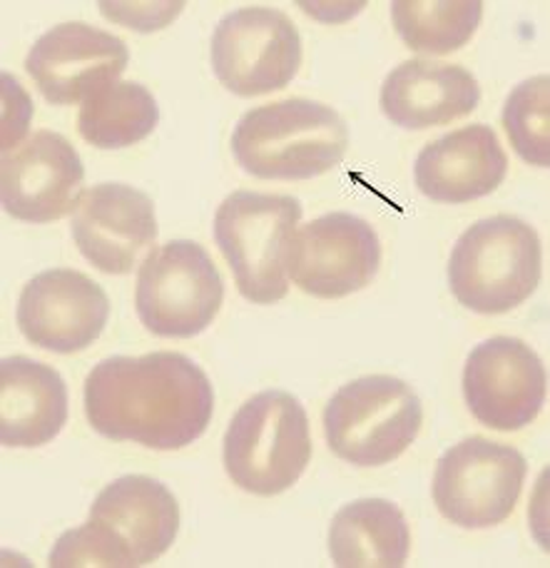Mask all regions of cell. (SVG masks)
I'll return each instance as SVG.
<instances>
[{
    "label": "cell",
    "mask_w": 550,
    "mask_h": 568,
    "mask_svg": "<svg viewBox=\"0 0 550 568\" xmlns=\"http://www.w3.org/2000/svg\"><path fill=\"white\" fill-rule=\"evenodd\" d=\"M85 417L105 439L177 452L207 432L215 389L180 352L108 357L85 379Z\"/></svg>",
    "instance_id": "obj_1"
},
{
    "label": "cell",
    "mask_w": 550,
    "mask_h": 568,
    "mask_svg": "<svg viewBox=\"0 0 550 568\" xmlns=\"http://www.w3.org/2000/svg\"><path fill=\"white\" fill-rule=\"evenodd\" d=\"M177 531L180 506L167 486L152 476L128 474L98 494L83 526L60 536L48 566H147L167 554Z\"/></svg>",
    "instance_id": "obj_2"
},
{
    "label": "cell",
    "mask_w": 550,
    "mask_h": 568,
    "mask_svg": "<svg viewBox=\"0 0 550 568\" xmlns=\"http://www.w3.org/2000/svg\"><path fill=\"white\" fill-rule=\"evenodd\" d=\"M349 148V128L334 108L287 98L252 108L232 133L237 165L259 180H312L334 170Z\"/></svg>",
    "instance_id": "obj_3"
},
{
    "label": "cell",
    "mask_w": 550,
    "mask_h": 568,
    "mask_svg": "<svg viewBox=\"0 0 550 568\" xmlns=\"http://www.w3.org/2000/svg\"><path fill=\"white\" fill-rule=\"evenodd\" d=\"M222 444L227 476L254 496L292 489L312 462L307 412L297 397L282 389L259 392L244 402Z\"/></svg>",
    "instance_id": "obj_4"
},
{
    "label": "cell",
    "mask_w": 550,
    "mask_h": 568,
    "mask_svg": "<svg viewBox=\"0 0 550 568\" xmlns=\"http://www.w3.org/2000/svg\"><path fill=\"white\" fill-rule=\"evenodd\" d=\"M541 282V240L513 215L478 220L448 257V290L478 314L516 310Z\"/></svg>",
    "instance_id": "obj_5"
},
{
    "label": "cell",
    "mask_w": 550,
    "mask_h": 568,
    "mask_svg": "<svg viewBox=\"0 0 550 568\" xmlns=\"http://www.w3.org/2000/svg\"><path fill=\"white\" fill-rule=\"evenodd\" d=\"M302 215V202L292 195L237 190L222 200L215 240L244 300L277 304L287 297L284 252Z\"/></svg>",
    "instance_id": "obj_6"
},
{
    "label": "cell",
    "mask_w": 550,
    "mask_h": 568,
    "mask_svg": "<svg viewBox=\"0 0 550 568\" xmlns=\"http://www.w3.org/2000/svg\"><path fill=\"white\" fill-rule=\"evenodd\" d=\"M416 392L391 374H369L334 394L324 409L329 449L354 466H384L409 449L421 429Z\"/></svg>",
    "instance_id": "obj_7"
},
{
    "label": "cell",
    "mask_w": 550,
    "mask_h": 568,
    "mask_svg": "<svg viewBox=\"0 0 550 568\" xmlns=\"http://www.w3.org/2000/svg\"><path fill=\"white\" fill-rule=\"evenodd\" d=\"M222 300L217 265L197 242L172 240L142 260L135 307L145 329L157 337H197L215 322Z\"/></svg>",
    "instance_id": "obj_8"
},
{
    "label": "cell",
    "mask_w": 550,
    "mask_h": 568,
    "mask_svg": "<svg viewBox=\"0 0 550 568\" xmlns=\"http://www.w3.org/2000/svg\"><path fill=\"white\" fill-rule=\"evenodd\" d=\"M526 474V456L516 446L468 436L436 464V509L461 529H491L516 511Z\"/></svg>",
    "instance_id": "obj_9"
},
{
    "label": "cell",
    "mask_w": 550,
    "mask_h": 568,
    "mask_svg": "<svg viewBox=\"0 0 550 568\" xmlns=\"http://www.w3.org/2000/svg\"><path fill=\"white\" fill-rule=\"evenodd\" d=\"M212 70L230 93L267 95L287 88L302 65V38L282 10L247 6L224 16L212 33Z\"/></svg>",
    "instance_id": "obj_10"
},
{
    "label": "cell",
    "mask_w": 550,
    "mask_h": 568,
    "mask_svg": "<svg viewBox=\"0 0 550 568\" xmlns=\"http://www.w3.org/2000/svg\"><path fill=\"white\" fill-rule=\"evenodd\" d=\"M376 230L352 212H329L292 232L284 270L302 292L339 300L364 290L379 272Z\"/></svg>",
    "instance_id": "obj_11"
},
{
    "label": "cell",
    "mask_w": 550,
    "mask_h": 568,
    "mask_svg": "<svg viewBox=\"0 0 550 568\" xmlns=\"http://www.w3.org/2000/svg\"><path fill=\"white\" fill-rule=\"evenodd\" d=\"M548 392V374L538 354L516 337L476 344L464 367V399L478 424L516 432L533 424Z\"/></svg>",
    "instance_id": "obj_12"
},
{
    "label": "cell",
    "mask_w": 550,
    "mask_h": 568,
    "mask_svg": "<svg viewBox=\"0 0 550 568\" xmlns=\"http://www.w3.org/2000/svg\"><path fill=\"white\" fill-rule=\"evenodd\" d=\"M130 50L118 36L88 23H60L35 40L28 75L53 105L85 103L125 73Z\"/></svg>",
    "instance_id": "obj_13"
},
{
    "label": "cell",
    "mask_w": 550,
    "mask_h": 568,
    "mask_svg": "<svg viewBox=\"0 0 550 568\" xmlns=\"http://www.w3.org/2000/svg\"><path fill=\"white\" fill-rule=\"evenodd\" d=\"M16 317L30 344L55 354H75L103 334L110 300L83 272L48 270L20 292Z\"/></svg>",
    "instance_id": "obj_14"
},
{
    "label": "cell",
    "mask_w": 550,
    "mask_h": 568,
    "mask_svg": "<svg viewBox=\"0 0 550 568\" xmlns=\"http://www.w3.org/2000/svg\"><path fill=\"white\" fill-rule=\"evenodd\" d=\"M70 232L80 255L95 270L128 275L157 240L155 205L138 187L103 182L83 192Z\"/></svg>",
    "instance_id": "obj_15"
},
{
    "label": "cell",
    "mask_w": 550,
    "mask_h": 568,
    "mask_svg": "<svg viewBox=\"0 0 550 568\" xmlns=\"http://www.w3.org/2000/svg\"><path fill=\"white\" fill-rule=\"evenodd\" d=\"M85 168L70 140L38 130L3 155V207L28 225H48L75 212L83 197Z\"/></svg>",
    "instance_id": "obj_16"
},
{
    "label": "cell",
    "mask_w": 550,
    "mask_h": 568,
    "mask_svg": "<svg viewBox=\"0 0 550 568\" xmlns=\"http://www.w3.org/2000/svg\"><path fill=\"white\" fill-rule=\"evenodd\" d=\"M508 158L493 128L466 125L426 145L414 180L426 197L441 205H466L491 195L506 180Z\"/></svg>",
    "instance_id": "obj_17"
},
{
    "label": "cell",
    "mask_w": 550,
    "mask_h": 568,
    "mask_svg": "<svg viewBox=\"0 0 550 568\" xmlns=\"http://www.w3.org/2000/svg\"><path fill=\"white\" fill-rule=\"evenodd\" d=\"M379 103L394 125L429 130L471 115L481 103V85L461 65L411 58L386 75Z\"/></svg>",
    "instance_id": "obj_18"
},
{
    "label": "cell",
    "mask_w": 550,
    "mask_h": 568,
    "mask_svg": "<svg viewBox=\"0 0 550 568\" xmlns=\"http://www.w3.org/2000/svg\"><path fill=\"white\" fill-rule=\"evenodd\" d=\"M68 422V387L58 369L30 357L0 364V439L8 449H38Z\"/></svg>",
    "instance_id": "obj_19"
},
{
    "label": "cell",
    "mask_w": 550,
    "mask_h": 568,
    "mask_svg": "<svg viewBox=\"0 0 550 568\" xmlns=\"http://www.w3.org/2000/svg\"><path fill=\"white\" fill-rule=\"evenodd\" d=\"M409 551V524L389 499H356L329 526V556L339 568H401Z\"/></svg>",
    "instance_id": "obj_20"
},
{
    "label": "cell",
    "mask_w": 550,
    "mask_h": 568,
    "mask_svg": "<svg viewBox=\"0 0 550 568\" xmlns=\"http://www.w3.org/2000/svg\"><path fill=\"white\" fill-rule=\"evenodd\" d=\"M157 120L155 95L135 80H118L85 100L78 115V130L93 148L120 150L152 135Z\"/></svg>",
    "instance_id": "obj_21"
},
{
    "label": "cell",
    "mask_w": 550,
    "mask_h": 568,
    "mask_svg": "<svg viewBox=\"0 0 550 568\" xmlns=\"http://www.w3.org/2000/svg\"><path fill=\"white\" fill-rule=\"evenodd\" d=\"M396 33L414 53L446 55L464 48L481 26V0H394Z\"/></svg>",
    "instance_id": "obj_22"
},
{
    "label": "cell",
    "mask_w": 550,
    "mask_h": 568,
    "mask_svg": "<svg viewBox=\"0 0 550 568\" xmlns=\"http://www.w3.org/2000/svg\"><path fill=\"white\" fill-rule=\"evenodd\" d=\"M548 93L550 78L536 75L516 85L503 105V128L518 158L528 165H550L548 138Z\"/></svg>",
    "instance_id": "obj_23"
},
{
    "label": "cell",
    "mask_w": 550,
    "mask_h": 568,
    "mask_svg": "<svg viewBox=\"0 0 550 568\" xmlns=\"http://www.w3.org/2000/svg\"><path fill=\"white\" fill-rule=\"evenodd\" d=\"M182 6L185 3H100V10L110 20L125 23V28L150 33V30L165 28L172 18L180 16Z\"/></svg>",
    "instance_id": "obj_24"
},
{
    "label": "cell",
    "mask_w": 550,
    "mask_h": 568,
    "mask_svg": "<svg viewBox=\"0 0 550 568\" xmlns=\"http://www.w3.org/2000/svg\"><path fill=\"white\" fill-rule=\"evenodd\" d=\"M30 115H33V103L28 93L13 75L3 73V152L16 148L28 133Z\"/></svg>",
    "instance_id": "obj_25"
}]
</instances>
